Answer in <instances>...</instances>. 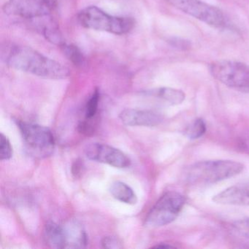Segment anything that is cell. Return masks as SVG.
<instances>
[{
  "label": "cell",
  "mask_w": 249,
  "mask_h": 249,
  "mask_svg": "<svg viewBox=\"0 0 249 249\" xmlns=\"http://www.w3.org/2000/svg\"><path fill=\"white\" fill-rule=\"evenodd\" d=\"M83 169H84V162H83L82 160H80V159L75 160L72 164V169H71L74 178H79L81 176Z\"/></svg>",
  "instance_id": "23"
},
{
  "label": "cell",
  "mask_w": 249,
  "mask_h": 249,
  "mask_svg": "<svg viewBox=\"0 0 249 249\" xmlns=\"http://www.w3.org/2000/svg\"><path fill=\"white\" fill-rule=\"evenodd\" d=\"M121 121L126 126H155L164 120L161 113L154 110L126 109L119 115Z\"/></svg>",
  "instance_id": "10"
},
{
  "label": "cell",
  "mask_w": 249,
  "mask_h": 249,
  "mask_svg": "<svg viewBox=\"0 0 249 249\" xmlns=\"http://www.w3.org/2000/svg\"><path fill=\"white\" fill-rule=\"evenodd\" d=\"M233 227L240 235L249 239V218L237 220L233 224Z\"/></svg>",
  "instance_id": "21"
},
{
  "label": "cell",
  "mask_w": 249,
  "mask_h": 249,
  "mask_svg": "<svg viewBox=\"0 0 249 249\" xmlns=\"http://www.w3.org/2000/svg\"><path fill=\"white\" fill-rule=\"evenodd\" d=\"M17 124L22 135L26 152L30 157L40 160L52 155L55 140L49 128L18 120Z\"/></svg>",
  "instance_id": "4"
},
{
  "label": "cell",
  "mask_w": 249,
  "mask_h": 249,
  "mask_svg": "<svg viewBox=\"0 0 249 249\" xmlns=\"http://www.w3.org/2000/svg\"><path fill=\"white\" fill-rule=\"evenodd\" d=\"M100 97V91L97 89L94 90L92 95L91 96L89 100L87 102V106H86V119L89 120L97 114Z\"/></svg>",
  "instance_id": "19"
},
{
  "label": "cell",
  "mask_w": 249,
  "mask_h": 249,
  "mask_svg": "<svg viewBox=\"0 0 249 249\" xmlns=\"http://www.w3.org/2000/svg\"><path fill=\"white\" fill-rule=\"evenodd\" d=\"M62 52L66 57L75 66H84L86 64V58L79 48L73 44L64 43L61 46Z\"/></svg>",
  "instance_id": "17"
},
{
  "label": "cell",
  "mask_w": 249,
  "mask_h": 249,
  "mask_svg": "<svg viewBox=\"0 0 249 249\" xmlns=\"http://www.w3.org/2000/svg\"><path fill=\"white\" fill-rule=\"evenodd\" d=\"M49 17H43L40 18L41 21H38V22H37V29L46 37V40L53 44L61 46L65 43L62 33L59 30L57 24L52 21Z\"/></svg>",
  "instance_id": "15"
},
{
  "label": "cell",
  "mask_w": 249,
  "mask_h": 249,
  "mask_svg": "<svg viewBox=\"0 0 249 249\" xmlns=\"http://www.w3.org/2000/svg\"><path fill=\"white\" fill-rule=\"evenodd\" d=\"M13 147L11 145L9 139L4 135L1 133L0 135V160H11L13 157Z\"/></svg>",
  "instance_id": "20"
},
{
  "label": "cell",
  "mask_w": 249,
  "mask_h": 249,
  "mask_svg": "<svg viewBox=\"0 0 249 249\" xmlns=\"http://www.w3.org/2000/svg\"><path fill=\"white\" fill-rule=\"evenodd\" d=\"M220 205H249V181L227 188L213 197Z\"/></svg>",
  "instance_id": "11"
},
{
  "label": "cell",
  "mask_w": 249,
  "mask_h": 249,
  "mask_svg": "<svg viewBox=\"0 0 249 249\" xmlns=\"http://www.w3.org/2000/svg\"><path fill=\"white\" fill-rule=\"evenodd\" d=\"M43 236L46 244L49 247L57 249L66 247L64 227L56 223L49 221L46 224Z\"/></svg>",
  "instance_id": "13"
},
{
  "label": "cell",
  "mask_w": 249,
  "mask_h": 249,
  "mask_svg": "<svg viewBox=\"0 0 249 249\" xmlns=\"http://www.w3.org/2000/svg\"><path fill=\"white\" fill-rule=\"evenodd\" d=\"M174 247L173 246H170V245L167 244H163V243H161V244L157 245V246H154V248H173Z\"/></svg>",
  "instance_id": "25"
},
{
  "label": "cell",
  "mask_w": 249,
  "mask_h": 249,
  "mask_svg": "<svg viewBox=\"0 0 249 249\" xmlns=\"http://www.w3.org/2000/svg\"><path fill=\"white\" fill-rule=\"evenodd\" d=\"M186 197L179 192H166L156 202L145 218V225L160 227L170 224L178 216L186 205Z\"/></svg>",
  "instance_id": "6"
},
{
  "label": "cell",
  "mask_w": 249,
  "mask_h": 249,
  "mask_svg": "<svg viewBox=\"0 0 249 249\" xmlns=\"http://www.w3.org/2000/svg\"><path fill=\"white\" fill-rule=\"evenodd\" d=\"M78 20L85 28L117 36L127 34L135 27V21L132 18L109 15L96 6L87 7L80 11Z\"/></svg>",
  "instance_id": "3"
},
{
  "label": "cell",
  "mask_w": 249,
  "mask_h": 249,
  "mask_svg": "<svg viewBox=\"0 0 249 249\" xmlns=\"http://www.w3.org/2000/svg\"><path fill=\"white\" fill-rule=\"evenodd\" d=\"M174 8L216 29L229 27L228 20L224 12L216 7L202 0H165Z\"/></svg>",
  "instance_id": "7"
},
{
  "label": "cell",
  "mask_w": 249,
  "mask_h": 249,
  "mask_svg": "<svg viewBox=\"0 0 249 249\" xmlns=\"http://www.w3.org/2000/svg\"><path fill=\"white\" fill-rule=\"evenodd\" d=\"M110 192L115 199L128 205H135L138 202V196L133 189L122 181H116L112 183Z\"/></svg>",
  "instance_id": "16"
},
{
  "label": "cell",
  "mask_w": 249,
  "mask_h": 249,
  "mask_svg": "<svg viewBox=\"0 0 249 249\" xmlns=\"http://www.w3.org/2000/svg\"><path fill=\"white\" fill-rule=\"evenodd\" d=\"M145 94L146 95L160 99L171 106L181 104L186 97L185 93L181 90L167 88V87L148 90L145 91Z\"/></svg>",
  "instance_id": "14"
},
{
  "label": "cell",
  "mask_w": 249,
  "mask_h": 249,
  "mask_svg": "<svg viewBox=\"0 0 249 249\" xmlns=\"http://www.w3.org/2000/svg\"><path fill=\"white\" fill-rule=\"evenodd\" d=\"M64 227L66 247L65 249H81L86 247L88 237L81 224L75 221H70Z\"/></svg>",
  "instance_id": "12"
},
{
  "label": "cell",
  "mask_w": 249,
  "mask_h": 249,
  "mask_svg": "<svg viewBox=\"0 0 249 249\" xmlns=\"http://www.w3.org/2000/svg\"><path fill=\"white\" fill-rule=\"evenodd\" d=\"M85 153L90 160L117 168H126L131 165L130 159L124 153L106 144H90L86 148Z\"/></svg>",
  "instance_id": "9"
},
{
  "label": "cell",
  "mask_w": 249,
  "mask_h": 249,
  "mask_svg": "<svg viewBox=\"0 0 249 249\" xmlns=\"http://www.w3.org/2000/svg\"><path fill=\"white\" fill-rule=\"evenodd\" d=\"M244 168L242 163L231 160L198 161L186 167L183 180L193 186L213 184L240 174Z\"/></svg>",
  "instance_id": "2"
},
{
  "label": "cell",
  "mask_w": 249,
  "mask_h": 249,
  "mask_svg": "<svg viewBox=\"0 0 249 249\" xmlns=\"http://www.w3.org/2000/svg\"><path fill=\"white\" fill-rule=\"evenodd\" d=\"M211 75L227 87L249 93V65L232 60H219L209 66Z\"/></svg>",
  "instance_id": "5"
},
{
  "label": "cell",
  "mask_w": 249,
  "mask_h": 249,
  "mask_svg": "<svg viewBox=\"0 0 249 249\" xmlns=\"http://www.w3.org/2000/svg\"><path fill=\"white\" fill-rule=\"evenodd\" d=\"M240 145H241L242 149L244 150L248 154H249V136L243 138L241 142H240Z\"/></svg>",
  "instance_id": "24"
},
{
  "label": "cell",
  "mask_w": 249,
  "mask_h": 249,
  "mask_svg": "<svg viewBox=\"0 0 249 249\" xmlns=\"http://www.w3.org/2000/svg\"><path fill=\"white\" fill-rule=\"evenodd\" d=\"M206 124L203 119H196L184 131L185 135L190 140L199 139L206 132Z\"/></svg>",
  "instance_id": "18"
},
{
  "label": "cell",
  "mask_w": 249,
  "mask_h": 249,
  "mask_svg": "<svg viewBox=\"0 0 249 249\" xmlns=\"http://www.w3.org/2000/svg\"><path fill=\"white\" fill-rule=\"evenodd\" d=\"M102 245L105 249H119L123 248L120 240L117 237H113V236L105 237L102 240Z\"/></svg>",
  "instance_id": "22"
},
{
  "label": "cell",
  "mask_w": 249,
  "mask_h": 249,
  "mask_svg": "<svg viewBox=\"0 0 249 249\" xmlns=\"http://www.w3.org/2000/svg\"><path fill=\"white\" fill-rule=\"evenodd\" d=\"M59 0H8L3 9L6 14L20 18L38 19L49 17Z\"/></svg>",
  "instance_id": "8"
},
{
  "label": "cell",
  "mask_w": 249,
  "mask_h": 249,
  "mask_svg": "<svg viewBox=\"0 0 249 249\" xmlns=\"http://www.w3.org/2000/svg\"><path fill=\"white\" fill-rule=\"evenodd\" d=\"M8 66L46 79H65L70 71L62 64L26 46H13L5 56Z\"/></svg>",
  "instance_id": "1"
}]
</instances>
